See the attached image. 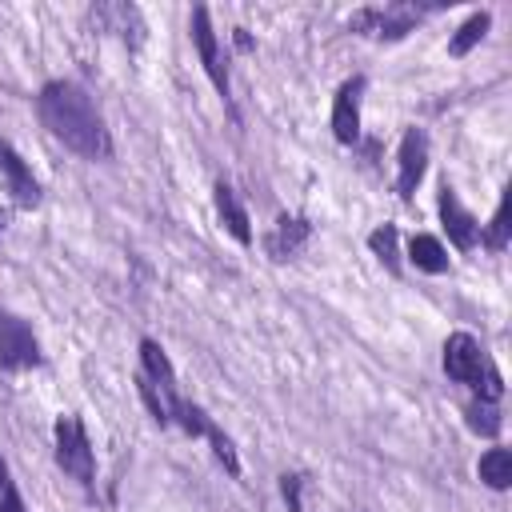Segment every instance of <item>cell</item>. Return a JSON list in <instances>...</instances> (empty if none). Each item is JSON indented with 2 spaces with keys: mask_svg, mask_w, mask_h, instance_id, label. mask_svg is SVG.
<instances>
[{
  "mask_svg": "<svg viewBox=\"0 0 512 512\" xmlns=\"http://www.w3.org/2000/svg\"><path fill=\"white\" fill-rule=\"evenodd\" d=\"M36 112L40 124L76 156L84 160H108L112 156V136L96 112V104L88 100V92L72 80H48L36 96Z\"/></svg>",
  "mask_w": 512,
  "mask_h": 512,
  "instance_id": "6da1fadb",
  "label": "cell"
},
{
  "mask_svg": "<svg viewBox=\"0 0 512 512\" xmlns=\"http://www.w3.org/2000/svg\"><path fill=\"white\" fill-rule=\"evenodd\" d=\"M52 436H56V464H60V472L72 476L76 484H92L96 460H92V444H88L84 424L76 416H60Z\"/></svg>",
  "mask_w": 512,
  "mask_h": 512,
  "instance_id": "7a4b0ae2",
  "label": "cell"
},
{
  "mask_svg": "<svg viewBox=\"0 0 512 512\" xmlns=\"http://www.w3.org/2000/svg\"><path fill=\"white\" fill-rule=\"evenodd\" d=\"M432 8H424V4H388V8H360L352 20H348V28L352 32H372V36H380V40H400V36H408L416 24H420V16H428Z\"/></svg>",
  "mask_w": 512,
  "mask_h": 512,
  "instance_id": "3957f363",
  "label": "cell"
},
{
  "mask_svg": "<svg viewBox=\"0 0 512 512\" xmlns=\"http://www.w3.org/2000/svg\"><path fill=\"white\" fill-rule=\"evenodd\" d=\"M40 364V340L36 332L0 308V368L4 372H24V368H36Z\"/></svg>",
  "mask_w": 512,
  "mask_h": 512,
  "instance_id": "277c9868",
  "label": "cell"
},
{
  "mask_svg": "<svg viewBox=\"0 0 512 512\" xmlns=\"http://www.w3.org/2000/svg\"><path fill=\"white\" fill-rule=\"evenodd\" d=\"M188 28H192V44H196V52H200V64H204L208 80H212L216 92L228 100L232 80H228V64H224V52H220V40H216V28H212V12H208L204 4H196Z\"/></svg>",
  "mask_w": 512,
  "mask_h": 512,
  "instance_id": "5b68a950",
  "label": "cell"
},
{
  "mask_svg": "<svg viewBox=\"0 0 512 512\" xmlns=\"http://www.w3.org/2000/svg\"><path fill=\"white\" fill-rule=\"evenodd\" d=\"M436 208H440V224H444L448 240H452L460 252H472V248H476V240H480V224H476V216L460 204V196H456V188H452L448 180L440 184Z\"/></svg>",
  "mask_w": 512,
  "mask_h": 512,
  "instance_id": "8992f818",
  "label": "cell"
},
{
  "mask_svg": "<svg viewBox=\"0 0 512 512\" xmlns=\"http://www.w3.org/2000/svg\"><path fill=\"white\" fill-rule=\"evenodd\" d=\"M0 184L12 196L16 208H36L40 204V180L32 176V168L20 160V152L8 140H0Z\"/></svg>",
  "mask_w": 512,
  "mask_h": 512,
  "instance_id": "52a82bcc",
  "label": "cell"
},
{
  "mask_svg": "<svg viewBox=\"0 0 512 512\" xmlns=\"http://www.w3.org/2000/svg\"><path fill=\"white\" fill-rule=\"evenodd\" d=\"M424 172H428V136L420 128H408L404 140H400V156H396V192H400V200H412Z\"/></svg>",
  "mask_w": 512,
  "mask_h": 512,
  "instance_id": "ba28073f",
  "label": "cell"
},
{
  "mask_svg": "<svg viewBox=\"0 0 512 512\" xmlns=\"http://www.w3.org/2000/svg\"><path fill=\"white\" fill-rule=\"evenodd\" d=\"M364 76H352L336 88L332 96V136L340 144H356L360 140V96H364Z\"/></svg>",
  "mask_w": 512,
  "mask_h": 512,
  "instance_id": "9c48e42d",
  "label": "cell"
},
{
  "mask_svg": "<svg viewBox=\"0 0 512 512\" xmlns=\"http://www.w3.org/2000/svg\"><path fill=\"white\" fill-rule=\"evenodd\" d=\"M484 364H488V360H484L480 344H476L468 332H452V336L444 340V372H448L452 380H460V384L476 388V380H480Z\"/></svg>",
  "mask_w": 512,
  "mask_h": 512,
  "instance_id": "30bf717a",
  "label": "cell"
},
{
  "mask_svg": "<svg viewBox=\"0 0 512 512\" xmlns=\"http://www.w3.org/2000/svg\"><path fill=\"white\" fill-rule=\"evenodd\" d=\"M216 196V216H220V224L228 228V236L236 240V244H252V228H248V212H244V204H240V196H236V188L232 184H224V180H216V188H212Z\"/></svg>",
  "mask_w": 512,
  "mask_h": 512,
  "instance_id": "8fae6325",
  "label": "cell"
},
{
  "mask_svg": "<svg viewBox=\"0 0 512 512\" xmlns=\"http://www.w3.org/2000/svg\"><path fill=\"white\" fill-rule=\"evenodd\" d=\"M308 236H312V224H308L304 216H280L276 228L268 232L264 248H268L272 260H288V256H296V252L304 248Z\"/></svg>",
  "mask_w": 512,
  "mask_h": 512,
  "instance_id": "7c38bea8",
  "label": "cell"
},
{
  "mask_svg": "<svg viewBox=\"0 0 512 512\" xmlns=\"http://www.w3.org/2000/svg\"><path fill=\"white\" fill-rule=\"evenodd\" d=\"M140 360H144V376L168 396V400H176L180 392H176V368H172V360L164 356V348L156 344V340H140Z\"/></svg>",
  "mask_w": 512,
  "mask_h": 512,
  "instance_id": "4fadbf2b",
  "label": "cell"
},
{
  "mask_svg": "<svg viewBox=\"0 0 512 512\" xmlns=\"http://www.w3.org/2000/svg\"><path fill=\"white\" fill-rule=\"evenodd\" d=\"M92 16H96L108 32H120V36H124V40H132V44H140V36H144L140 12H136L132 4H100Z\"/></svg>",
  "mask_w": 512,
  "mask_h": 512,
  "instance_id": "5bb4252c",
  "label": "cell"
},
{
  "mask_svg": "<svg viewBox=\"0 0 512 512\" xmlns=\"http://www.w3.org/2000/svg\"><path fill=\"white\" fill-rule=\"evenodd\" d=\"M408 260H412L420 272H432V276L448 272V252H444V244H440L436 236H428V232H416V236L408 240Z\"/></svg>",
  "mask_w": 512,
  "mask_h": 512,
  "instance_id": "9a60e30c",
  "label": "cell"
},
{
  "mask_svg": "<svg viewBox=\"0 0 512 512\" xmlns=\"http://www.w3.org/2000/svg\"><path fill=\"white\" fill-rule=\"evenodd\" d=\"M476 472H480V480H484L488 488L504 492V488L512 484V452H508V448H488V452L480 456Z\"/></svg>",
  "mask_w": 512,
  "mask_h": 512,
  "instance_id": "2e32d148",
  "label": "cell"
},
{
  "mask_svg": "<svg viewBox=\"0 0 512 512\" xmlns=\"http://www.w3.org/2000/svg\"><path fill=\"white\" fill-rule=\"evenodd\" d=\"M508 232H512V188H504V196H500V204H496V216H492V224L484 228V248L488 252H504L508 248Z\"/></svg>",
  "mask_w": 512,
  "mask_h": 512,
  "instance_id": "e0dca14e",
  "label": "cell"
},
{
  "mask_svg": "<svg viewBox=\"0 0 512 512\" xmlns=\"http://www.w3.org/2000/svg\"><path fill=\"white\" fill-rule=\"evenodd\" d=\"M488 24H492V12H472L460 28H456V36L448 40V52L452 56H468L480 40H484V32H488Z\"/></svg>",
  "mask_w": 512,
  "mask_h": 512,
  "instance_id": "ac0fdd59",
  "label": "cell"
},
{
  "mask_svg": "<svg viewBox=\"0 0 512 512\" xmlns=\"http://www.w3.org/2000/svg\"><path fill=\"white\" fill-rule=\"evenodd\" d=\"M396 240H400L396 224H380V228L368 232V248L376 252V260H380L388 272H400V248H396Z\"/></svg>",
  "mask_w": 512,
  "mask_h": 512,
  "instance_id": "d6986e66",
  "label": "cell"
},
{
  "mask_svg": "<svg viewBox=\"0 0 512 512\" xmlns=\"http://www.w3.org/2000/svg\"><path fill=\"white\" fill-rule=\"evenodd\" d=\"M464 416H468V428L476 432V436H496L500 428H504V420H500V408L496 404H488V400H472L468 408H464Z\"/></svg>",
  "mask_w": 512,
  "mask_h": 512,
  "instance_id": "ffe728a7",
  "label": "cell"
},
{
  "mask_svg": "<svg viewBox=\"0 0 512 512\" xmlns=\"http://www.w3.org/2000/svg\"><path fill=\"white\" fill-rule=\"evenodd\" d=\"M136 388H140V400H144V408L152 412V420L164 428V424L172 420V412H168V396H164L148 376H136Z\"/></svg>",
  "mask_w": 512,
  "mask_h": 512,
  "instance_id": "44dd1931",
  "label": "cell"
},
{
  "mask_svg": "<svg viewBox=\"0 0 512 512\" xmlns=\"http://www.w3.org/2000/svg\"><path fill=\"white\" fill-rule=\"evenodd\" d=\"M204 436H208V444H212L216 460H220V464H224L232 476H240V456H236V444H232V440H228V436H224L216 424H208V432H204Z\"/></svg>",
  "mask_w": 512,
  "mask_h": 512,
  "instance_id": "7402d4cb",
  "label": "cell"
},
{
  "mask_svg": "<svg viewBox=\"0 0 512 512\" xmlns=\"http://www.w3.org/2000/svg\"><path fill=\"white\" fill-rule=\"evenodd\" d=\"M280 496H284L288 512H304V476L300 472H284L280 476Z\"/></svg>",
  "mask_w": 512,
  "mask_h": 512,
  "instance_id": "603a6c76",
  "label": "cell"
},
{
  "mask_svg": "<svg viewBox=\"0 0 512 512\" xmlns=\"http://www.w3.org/2000/svg\"><path fill=\"white\" fill-rule=\"evenodd\" d=\"M0 512H24V500H20L16 484H8V488L0 492Z\"/></svg>",
  "mask_w": 512,
  "mask_h": 512,
  "instance_id": "cb8c5ba5",
  "label": "cell"
},
{
  "mask_svg": "<svg viewBox=\"0 0 512 512\" xmlns=\"http://www.w3.org/2000/svg\"><path fill=\"white\" fill-rule=\"evenodd\" d=\"M236 48H240V52H248V48H252V40H248V32H244V28H236Z\"/></svg>",
  "mask_w": 512,
  "mask_h": 512,
  "instance_id": "d4e9b609",
  "label": "cell"
},
{
  "mask_svg": "<svg viewBox=\"0 0 512 512\" xmlns=\"http://www.w3.org/2000/svg\"><path fill=\"white\" fill-rule=\"evenodd\" d=\"M8 484H12V480H8V464H4V456H0V492H4Z\"/></svg>",
  "mask_w": 512,
  "mask_h": 512,
  "instance_id": "484cf974",
  "label": "cell"
},
{
  "mask_svg": "<svg viewBox=\"0 0 512 512\" xmlns=\"http://www.w3.org/2000/svg\"><path fill=\"white\" fill-rule=\"evenodd\" d=\"M0 232H4V216H0Z\"/></svg>",
  "mask_w": 512,
  "mask_h": 512,
  "instance_id": "4316f807",
  "label": "cell"
}]
</instances>
